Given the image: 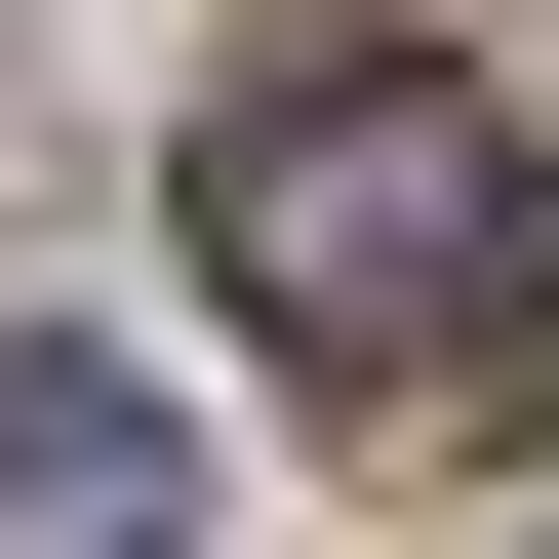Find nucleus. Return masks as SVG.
<instances>
[{
  "label": "nucleus",
  "instance_id": "7ed1b4c3",
  "mask_svg": "<svg viewBox=\"0 0 559 559\" xmlns=\"http://www.w3.org/2000/svg\"><path fill=\"white\" fill-rule=\"evenodd\" d=\"M479 400H559V200H520V320H479Z\"/></svg>",
  "mask_w": 559,
  "mask_h": 559
},
{
  "label": "nucleus",
  "instance_id": "f03ea898",
  "mask_svg": "<svg viewBox=\"0 0 559 559\" xmlns=\"http://www.w3.org/2000/svg\"><path fill=\"white\" fill-rule=\"evenodd\" d=\"M0 559H200V400L81 360V320H0Z\"/></svg>",
  "mask_w": 559,
  "mask_h": 559
},
{
  "label": "nucleus",
  "instance_id": "f257e3e1",
  "mask_svg": "<svg viewBox=\"0 0 559 559\" xmlns=\"http://www.w3.org/2000/svg\"><path fill=\"white\" fill-rule=\"evenodd\" d=\"M520 200H559V160L440 81V40H320V81L200 120V280H240V360H320V400H479Z\"/></svg>",
  "mask_w": 559,
  "mask_h": 559
}]
</instances>
